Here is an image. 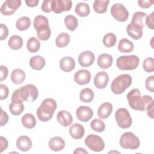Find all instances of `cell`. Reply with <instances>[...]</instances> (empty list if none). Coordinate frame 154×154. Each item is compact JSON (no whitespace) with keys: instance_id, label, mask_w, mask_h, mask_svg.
Returning a JSON list of instances; mask_svg holds the SVG:
<instances>
[{"instance_id":"cell-1","label":"cell","mask_w":154,"mask_h":154,"mask_svg":"<svg viewBox=\"0 0 154 154\" xmlns=\"http://www.w3.org/2000/svg\"><path fill=\"white\" fill-rule=\"evenodd\" d=\"M127 99L130 107L137 111H144L147 106L153 102V99L150 96H141L138 88H133L127 94Z\"/></svg>"},{"instance_id":"cell-2","label":"cell","mask_w":154,"mask_h":154,"mask_svg":"<svg viewBox=\"0 0 154 154\" xmlns=\"http://www.w3.org/2000/svg\"><path fill=\"white\" fill-rule=\"evenodd\" d=\"M37 88L29 84L16 89L11 96V102L14 103H22L23 101L34 102L38 97Z\"/></svg>"},{"instance_id":"cell-3","label":"cell","mask_w":154,"mask_h":154,"mask_svg":"<svg viewBox=\"0 0 154 154\" xmlns=\"http://www.w3.org/2000/svg\"><path fill=\"white\" fill-rule=\"evenodd\" d=\"M57 107L56 101L51 98L43 100L37 109V116L39 120L46 122L50 120Z\"/></svg>"},{"instance_id":"cell-4","label":"cell","mask_w":154,"mask_h":154,"mask_svg":"<svg viewBox=\"0 0 154 154\" xmlns=\"http://www.w3.org/2000/svg\"><path fill=\"white\" fill-rule=\"evenodd\" d=\"M33 25L37 31V35L38 39L46 41L49 38L51 31L49 25V21L46 17L42 15L36 16L34 19Z\"/></svg>"},{"instance_id":"cell-5","label":"cell","mask_w":154,"mask_h":154,"mask_svg":"<svg viewBox=\"0 0 154 154\" xmlns=\"http://www.w3.org/2000/svg\"><path fill=\"white\" fill-rule=\"evenodd\" d=\"M132 82V79L130 75H120L113 79L111 84V90L116 94H122L130 87Z\"/></svg>"},{"instance_id":"cell-6","label":"cell","mask_w":154,"mask_h":154,"mask_svg":"<svg viewBox=\"0 0 154 154\" xmlns=\"http://www.w3.org/2000/svg\"><path fill=\"white\" fill-rule=\"evenodd\" d=\"M139 63V58L135 55H122L117 59L116 65L122 70H132L138 66Z\"/></svg>"},{"instance_id":"cell-7","label":"cell","mask_w":154,"mask_h":154,"mask_svg":"<svg viewBox=\"0 0 154 154\" xmlns=\"http://www.w3.org/2000/svg\"><path fill=\"white\" fill-rule=\"evenodd\" d=\"M119 143L120 146L125 149L135 150L140 146L139 138L132 132L123 133L120 137Z\"/></svg>"},{"instance_id":"cell-8","label":"cell","mask_w":154,"mask_h":154,"mask_svg":"<svg viewBox=\"0 0 154 154\" xmlns=\"http://www.w3.org/2000/svg\"><path fill=\"white\" fill-rule=\"evenodd\" d=\"M115 119L117 125L122 129L129 128L132 125V120L126 108H119L116 111Z\"/></svg>"},{"instance_id":"cell-9","label":"cell","mask_w":154,"mask_h":154,"mask_svg":"<svg viewBox=\"0 0 154 154\" xmlns=\"http://www.w3.org/2000/svg\"><path fill=\"white\" fill-rule=\"evenodd\" d=\"M85 145L91 150L96 152L102 151L105 148V143L102 138L95 134H90L85 139Z\"/></svg>"},{"instance_id":"cell-10","label":"cell","mask_w":154,"mask_h":154,"mask_svg":"<svg viewBox=\"0 0 154 154\" xmlns=\"http://www.w3.org/2000/svg\"><path fill=\"white\" fill-rule=\"evenodd\" d=\"M110 12L112 16L119 22H125L129 17V11L122 4L117 3L112 5Z\"/></svg>"},{"instance_id":"cell-11","label":"cell","mask_w":154,"mask_h":154,"mask_svg":"<svg viewBox=\"0 0 154 154\" xmlns=\"http://www.w3.org/2000/svg\"><path fill=\"white\" fill-rule=\"evenodd\" d=\"M21 5L20 0H7L1 7L0 11L2 14L5 16L11 15Z\"/></svg>"},{"instance_id":"cell-12","label":"cell","mask_w":154,"mask_h":154,"mask_svg":"<svg viewBox=\"0 0 154 154\" xmlns=\"http://www.w3.org/2000/svg\"><path fill=\"white\" fill-rule=\"evenodd\" d=\"M72 5L70 0H52L51 10L55 13H61L63 11H69Z\"/></svg>"},{"instance_id":"cell-13","label":"cell","mask_w":154,"mask_h":154,"mask_svg":"<svg viewBox=\"0 0 154 154\" xmlns=\"http://www.w3.org/2000/svg\"><path fill=\"white\" fill-rule=\"evenodd\" d=\"M77 119L83 122L89 121L93 116V111L91 108L87 106H80L76 111Z\"/></svg>"},{"instance_id":"cell-14","label":"cell","mask_w":154,"mask_h":154,"mask_svg":"<svg viewBox=\"0 0 154 154\" xmlns=\"http://www.w3.org/2000/svg\"><path fill=\"white\" fill-rule=\"evenodd\" d=\"M94 58V54L91 51H83L79 55L78 62L81 66L83 67H87L93 64Z\"/></svg>"},{"instance_id":"cell-15","label":"cell","mask_w":154,"mask_h":154,"mask_svg":"<svg viewBox=\"0 0 154 154\" xmlns=\"http://www.w3.org/2000/svg\"><path fill=\"white\" fill-rule=\"evenodd\" d=\"M91 79V73L87 69H81L74 75L75 82L79 85H83L88 84Z\"/></svg>"},{"instance_id":"cell-16","label":"cell","mask_w":154,"mask_h":154,"mask_svg":"<svg viewBox=\"0 0 154 154\" xmlns=\"http://www.w3.org/2000/svg\"><path fill=\"white\" fill-rule=\"evenodd\" d=\"M109 81V76L108 73L104 71L99 72L94 76V84L98 89L105 88Z\"/></svg>"},{"instance_id":"cell-17","label":"cell","mask_w":154,"mask_h":154,"mask_svg":"<svg viewBox=\"0 0 154 154\" xmlns=\"http://www.w3.org/2000/svg\"><path fill=\"white\" fill-rule=\"evenodd\" d=\"M57 119L59 124L64 127L71 125L73 122L72 114L66 110L60 111L57 114Z\"/></svg>"},{"instance_id":"cell-18","label":"cell","mask_w":154,"mask_h":154,"mask_svg":"<svg viewBox=\"0 0 154 154\" xmlns=\"http://www.w3.org/2000/svg\"><path fill=\"white\" fill-rule=\"evenodd\" d=\"M143 29L140 26L129 23L126 27V32L129 37L134 40H139L143 36Z\"/></svg>"},{"instance_id":"cell-19","label":"cell","mask_w":154,"mask_h":154,"mask_svg":"<svg viewBox=\"0 0 154 154\" xmlns=\"http://www.w3.org/2000/svg\"><path fill=\"white\" fill-rule=\"evenodd\" d=\"M16 144L18 149L22 152L28 151L32 145L31 139L26 135L20 136L17 139Z\"/></svg>"},{"instance_id":"cell-20","label":"cell","mask_w":154,"mask_h":154,"mask_svg":"<svg viewBox=\"0 0 154 154\" xmlns=\"http://www.w3.org/2000/svg\"><path fill=\"white\" fill-rule=\"evenodd\" d=\"M69 131L70 137L76 140L82 138L85 134V129L84 126L77 123L71 125Z\"/></svg>"},{"instance_id":"cell-21","label":"cell","mask_w":154,"mask_h":154,"mask_svg":"<svg viewBox=\"0 0 154 154\" xmlns=\"http://www.w3.org/2000/svg\"><path fill=\"white\" fill-rule=\"evenodd\" d=\"M112 57L108 54H102L99 55L97 60V66L102 69H106L109 68L112 64Z\"/></svg>"},{"instance_id":"cell-22","label":"cell","mask_w":154,"mask_h":154,"mask_svg":"<svg viewBox=\"0 0 154 154\" xmlns=\"http://www.w3.org/2000/svg\"><path fill=\"white\" fill-rule=\"evenodd\" d=\"M60 67L64 72H70L75 67V61L70 57H64L60 61Z\"/></svg>"},{"instance_id":"cell-23","label":"cell","mask_w":154,"mask_h":154,"mask_svg":"<svg viewBox=\"0 0 154 154\" xmlns=\"http://www.w3.org/2000/svg\"><path fill=\"white\" fill-rule=\"evenodd\" d=\"M49 147L51 150L58 152L62 150L65 147V141L60 137H54L49 141Z\"/></svg>"},{"instance_id":"cell-24","label":"cell","mask_w":154,"mask_h":154,"mask_svg":"<svg viewBox=\"0 0 154 154\" xmlns=\"http://www.w3.org/2000/svg\"><path fill=\"white\" fill-rule=\"evenodd\" d=\"M112 111V104L109 102H104L99 106L97 110V116L101 119H106L109 117Z\"/></svg>"},{"instance_id":"cell-25","label":"cell","mask_w":154,"mask_h":154,"mask_svg":"<svg viewBox=\"0 0 154 154\" xmlns=\"http://www.w3.org/2000/svg\"><path fill=\"white\" fill-rule=\"evenodd\" d=\"M29 66L34 70H40L45 66V60L40 55L33 56L29 60Z\"/></svg>"},{"instance_id":"cell-26","label":"cell","mask_w":154,"mask_h":154,"mask_svg":"<svg viewBox=\"0 0 154 154\" xmlns=\"http://www.w3.org/2000/svg\"><path fill=\"white\" fill-rule=\"evenodd\" d=\"M25 79V73L23 70L20 69L13 70L11 74V80L16 85L21 84Z\"/></svg>"},{"instance_id":"cell-27","label":"cell","mask_w":154,"mask_h":154,"mask_svg":"<svg viewBox=\"0 0 154 154\" xmlns=\"http://www.w3.org/2000/svg\"><path fill=\"white\" fill-rule=\"evenodd\" d=\"M118 49L122 53H129L134 50L133 43L126 38L121 39L118 44Z\"/></svg>"},{"instance_id":"cell-28","label":"cell","mask_w":154,"mask_h":154,"mask_svg":"<svg viewBox=\"0 0 154 154\" xmlns=\"http://www.w3.org/2000/svg\"><path fill=\"white\" fill-rule=\"evenodd\" d=\"M8 45L13 50H18L23 46V39L18 35H13L8 40Z\"/></svg>"},{"instance_id":"cell-29","label":"cell","mask_w":154,"mask_h":154,"mask_svg":"<svg viewBox=\"0 0 154 154\" xmlns=\"http://www.w3.org/2000/svg\"><path fill=\"white\" fill-rule=\"evenodd\" d=\"M109 2V0H95L93 5L94 11L99 14L105 13Z\"/></svg>"},{"instance_id":"cell-30","label":"cell","mask_w":154,"mask_h":154,"mask_svg":"<svg viewBox=\"0 0 154 154\" xmlns=\"http://www.w3.org/2000/svg\"><path fill=\"white\" fill-rule=\"evenodd\" d=\"M22 123L26 128L32 129L36 125V119L32 114L26 113L22 117Z\"/></svg>"},{"instance_id":"cell-31","label":"cell","mask_w":154,"mask_h":154,"mask_svg":"<svg viewBox=\"0 0 154 154\" xmlns=\"http://www.w3.org/2000/svg\"><path fill=\"white\" fill-rule=\"evenodd\" d=\"M70 40L69 35L66 32L59 34L55 38V45L58 48H64L67 46Z\"/></svg>"},{"instance_id":"cell-32","label":"cell","mask_w":154,"mask_h":154,"mask_svg":"<svg viewBox=\"0 0 154 154\" xmlns=\"http://www.w3.org/2000/svg\"><path fill=\"white\" fill-rule=\"evenodd\" d=\"M75 11L79 16L85 17L90 14V7L87 3L79 2L76 5Z\"/></svg>"},{"instance_id":"cell-33","label":"cell","mask_w":154,"mask_h":154,"mask_svg":"<svg viewBox=\"0 0 154 154\" xmlns=\"http://www.w3.org/2000/svg\"><path fill=\"white\" fill-rule=\"evenodd\" d=\"M79 99L83 102L89 103L94 99V92L90 88H84L79 93Z\"/></svg>"},{"instance_id":"cell-34","label":"cell","mask_w":154,"mask_h":154,"mask_svg":"<svg viewBox=\"0 0 154 154\" xmlns=\"http://www.w3.org/2000/svg\"><path fill=\"white\" fill-rule=\"evenodd\" d=\"M64 24L67 29L71 31H75L78 26V19L73 15H67L64 18Z\"/></svg>"},{"instance_id":"cell-35","label":"cell","mask_w":154,"mask_h":154,"mask_svg":"<svg viewBox=\"0 0 154 154\" xmlns=\"http://www.w3.org/2000/svg\"><path fill=\"white\" fill-rule=\"evenodd\" d=\"M40 48V43L39 40L34 37H30L26 43V48L31 53L37 52Z\"/></svg>"},{"instance_id":"cell-36","label":"cell","mask_w":154,"mask_h":154,"mask_svg":"<svg viewBox=\"0 0 154 154\" xmlns=\"http://www.w3.org/2000/svg\"><path fill=\"white\" fill-rule=\"evenodd\" d=\"M31 25V19L26 16H23L18 19L16 22V26L19 31L28 29Z\"/></svg>"},{"instance_id":"cell-37","label":"cell","mask_w":154,"mask_h":154,"mask_svg":"<svg viewBox=\"0 0 154 154\" xmlns=\"http://www.w3.org/2000/svg\"><path fill=\"white\" fill-rule=\"evenodd\" d=\"M102 42L103 45L106 48L113 47L117 42V37L115 34L108 32L103 36Z\"/></svg>"},{"instance_id":"cell-38","label":"cell","mask_w":154,"mask_h":154,"mask_svg":"<svg viewBox=\"0 0 154 154\" xmlns=\"http://www.w3.org/2000/svg\"><path fill=\"white\" fill-rule=\"evenodd\" d=\"M146 17V13L141 11H137L133 14L131 22L135 25H137L141 28H144L143 20Z\"/></svg>"},{"instance_id":"cell-39","label":"cell","mask_w":154,"mask_h":154,"mask_svg":"<svg viewBox=\"0 0 154 154\" xmlns=\"http://www.w3.org/2000/svg\"><path fill=\"white\" fill-rule=\"evenodd\" d=\"M90 127L93 131L96 132H102L105 129V124L102 120L97 119H94L91 122Z\"/></svg>"},{"instance_id":"cell-40","label":"cell","mask_w":154,"mask_h":154,"mask_svg":"<svg viewBox=\"0 0 154 154\" xmlns=\"http://www.w3.org/2000/svg\"><path fill=\"white\" fill-rule=\"evenodd\" d=\"M24 105L22 103H14L11 102L9 105V110L10 112L14 116H19L24 110Z\"/></svg>"},{"instance_id":"cell-41","label":"cell","mask_w":154,"mask_h":154,"mask_svg":"<svg viewBox=\"0 0 154 154\" xmlns=\"http://www.w3.org/2000/svg\"><path fill=\"white\" fill-rule=\"evenodd\" d=\"M143 67L144 71L147 73H152L154 71L153 58L148 57L144 59L143 63Z\"/></svg>"},{"instance_id":"cell-42","label":"cell","mask_w":154,"mask_h":154,"mask_svg":"<svg viewBox=\"0 0 154 154\" xmlns=\"http://www.w3.org/2000/svg\"><path fill=\"white\" fill-rule=\"evenodd\" d=\"M145 86L146 89L153 93L154 92V76L152 75L147 77L145 81Z\"/></svg>"},{"instance_id":"cell-43","label":"cell","mask_w":154,"mask_h":154,"mask_svg":"<svg viewBox=\"0 0 154 154\" xmlns=\"http://www.w3.org/2000/svg\"><path fill=\"white\" fill-rule=\"evenodd\" d=\"M9 93L8 87L3 84H0V100H4L7 98Z\"/></svg>"},{"instance_id":"cell-44","label":"cell","mask_w":154,"mask_h":154,"mask_svg":"<svg viewBox=\"0 0 154 154\" xmlns=\"http://www.w3.org/2000/svg\"><path fill=\"white\" fill-rule=\"evenodd\" d=\"M0 30H1L0 40H4L7 37V36L8 35V29L5 25H4L3 23H1Z\"/></svg>"},{"instance_id":"cell-45","label":"cell","mask_w":154,"mask_h":154,"mask_svg":"<svg viewBox=\"0 0 154 154\" xmlns=\"http://www.w3.org/2000/svg\"><path fill=\"white\" fill-rule=\"evenodd\" d=\"M51 2L52 0H45L42 2L41 8L43 11L45 13H50L51 10Z\"/></svg>"},{"instance_id":"cell-46","label":"cell","mask_w":154,"mask_h":154,"mask_svg":"<svg viewBox=\"0 0 154 154\" xmlns=\"http://www.w3.org/2000/svg\"><path fill=\"white\" fill-rule=\"evenodd\" d=\"M153 16L154 12H152L151 14L148 15L146 19V24L148 28L151 29H154V22H153Z\"/></svg>"},{"instance_id":"cell-47","label":"cell","mask_w":154,"mask_h":154,"mask_svg":"<svg viewBox=\"0 0 154 154\" xmlns=\"http://www.w3.org/2000/svg\"><path fill=\"white\" fill-rule=\"evenodd\" d=\"M154 1L152 0H139L138 4L143 8H148L153 5Z\"/></svg>"},{"instance_id":"cell-48","label":"cell","mask_w":154,"mask_h":154,"mask_svg":"<svg viewBox=\"0 0 154 154\" xmlns=\"http://www.w3.org/2000/svg\"><path fill=\"white\" fill-rule=\"evenodd\" d=\"M1 126H3L6 125L8 121V116L5 111H4L2 108L1 109Z\"/></svg>"},{"instance_id":"cell-49","label":"cell","mask_w":154,"mask_h":154,"mask_svg":"<svg viewBox=\"0 0 154 154\" xmlns=\"http://www.w3.org/2000/svg\"><path fill=\"white\" fill-rule=\"evenodd\" d=\"M8 73V69L6 66L1 65L0 66V81H2L7 77Z\"/></svg>"},{"instance_id":"cell-50","label":"cell","mask_w":154,"mask_h":154,"mask_svg":"<svg viewBox=\"0 0 154 154\" xmlns=\"http://www.w3.org/2000/svg\"><path fill=\"white\" fill-rule=\"evenodd\" d=\"M8 146V143L7 140L3 136L0 137V149L1 153H2L4 150L7 149Z\"/></svg>"},{"instance_id":"cell-51","label":"cell","mask_w":154,"mask_h":154,"mask_svg":"<svg viewBox=\"0 0 154 154\" xmlns=\"http://www.w3.org/2000/svg\"><path fill=\"white\" fill-rule=\"evenodd\" d=\"M153 106H154V103L153 102H152L150 104H149L146 108L147 114L148 117H150L151 119H153Z\"/></svg>"},{"instance_id":"cell-52","label":"cell","mask_w":154,"mask_h":154,"mask_svg":"<svg viewBox=\"0 0 154 154\" xmlns=\"http://www.w3.org/2000/svg\"><path fill=\"white\" fill-rule=\"evenodd\" d=\"M39 2L38 0H29V1H25V4L27 6L30 7H36Z\"/></svg>"},{"instance_id":"cell-53","label":"cell","mask_w":154,"mask_h":154,"mask_svg":"<svg viewBox=\"0 0 154 154\" xmlns=\"http://www.w3.org/2000/svg\"><path fill=\"white\" fill-rule=\"evenodd\" d=\"M73 153L74 154H75V153H88V152L83 148L78 147L74 150Z\"/></svg>"}]
</instances>
